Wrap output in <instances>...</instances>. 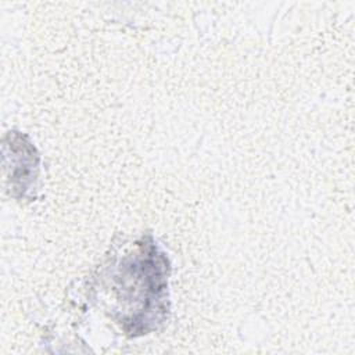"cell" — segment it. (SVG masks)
Instances as JSON below:
<instances>
[{"label": "cell", "instance_id": "6da1fadb", "mask_svg": "<svg viewBox=\"0 0 355 355\" xmlns=\"http://www.w3.org/2000/svg\"><path fill=\"white\" fill-rule=\"evenodd\" d=\"M166 266L164 254H159L153 243L140 244L137 254L126 257L119 266L115 279L121 283L115 290L121 291L118 301H122L123 305L133 301V334L151 330L148 324L158 323L159 312H165L162 301L166 288Z\"/></svg>", "mask_w": 355, "mask_h": 355}]
</instances>
